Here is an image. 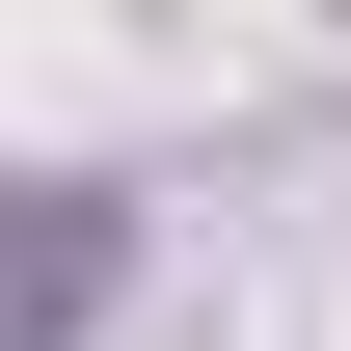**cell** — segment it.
<instances>
[{
	"instance_id": "1",
	"label": "cell",
	"mask_w": 351,
	"mask_h": 351,
	"mask_svg": "<svg viewBox=\"0 0 351 351\" xmlns=\"http://www.w3.org/2000/svg\"><path fill=\"white\" fill-rule=\"evenodd\" d=\"M108 270H135L108 189H0V351H82V324H108Z\"/></svg>"
}]
</instances>
